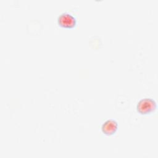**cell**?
Instances as JSON below:
<instances>
[{
	"label": "cell",
	"instance_id": "cell-1",
	"mask_svg": "<svg viewBox=\"0 0 158 158\" xmlns=\"http://www.w3.org/2000/svg\"><path fill=\"white\" fill-rule=\"evenodd\" d=\"M157 108L156 101L150 98H144L138 101L136 105L137 111L142 115L151 114Z\"/></svg>",
	"mask_w": 158,
	"mask_h": 158
},
{
	"label": "cell",
	"instance_id": "cell-2",
	"mask_svg": "<svg viewBox=\"0 0 158 158\" xmlns=\"http://www.w3.org/2000/svg\"><path fill=\"white\" fill-rule=\"evenodd\" d=\"M57 23L59 26L65 28H72L75 27L77 20L75 17L69 12H62L57 17Z\"/></svg>",
	"mask_w": 158,
	"mask_h": 158
},
{
	"label": "cell",
	"instance_id": "cell-3",
	"mask_svg": "<svg viewBox=\"0 0 158 158\" xmlns=\"http://www.w3.org/2000/svg\"><path fill=\"white\" fill-rule=\"evenodd\" d=\"M117 127L118 124L115 120L109 119L103 123L101 126V130L106 135H112L116 132Z\"/></svg>",
	"mask_w": 158,
	"mask_h": 158
}]
</instances>
